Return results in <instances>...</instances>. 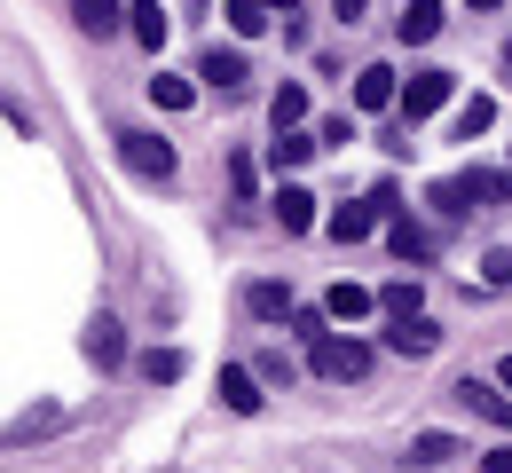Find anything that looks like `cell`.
<instances>
[{
  "instance_id": "21",
  "label": "cell",
  "mask_w": 512,
  "mask_h": 473,
  "mask_svg": "<svg viewBox=\"0 0 512 473\" xmlns=\"http://www.w3.org/2000/svg\"><path fill=\"white\" fill-rule=\"evenodd\" d=\"M449 458H457V442H449V434H418L402 466H449Z\"/></svg>"
},
{
  "instance_id": "20",
  "label": "cell",
  "mask_w": 512,
  "mask_h": 473,
  "mask_svg": "<svg viewBox=\"0 0 512 473\" xmlns=\"http://www.w3.org/2000/svg\"><path fill=\"white\" fill-rule=\"evenodd\" d=\"M150 95H158V111H190V103H197V87H190V79H174V71H158Z\"/></svg>"
},
{
  "instance_id": "9",
  "label": "cell",
  "mask_w": 512,
  "mask_h": 473,
  "mask_svg": "<svg viewBox=\"0 0 512 473\" xmlns=\"http://www.w3.org/2000/svg\"><path fill=\"white\" fill-rule=\"evenodd\" d=\"M386 103H402L394 71H386V64H363V71H355V111H386Z\"/></svg>"
},
{
  "instance_id": "28",
  "label": "cell",
  "mask_w": 512,
  "mask_h": 473,
  "mask_svg": "<svg viewBox=\"0 0 512 473\" xmlns=\"http://www.w3.org/2000/svg\"><path fill=\"white\" fill-rule=\"evenodd\" d=\"M481 269H489V284H512V245H497V253H489Z\"/></svg>"
},
{
  "instance_id": "22",
  "label": "cell",
  "mask_w": 512,
  "mask_h": 473,
  "mask_svg": "<svg viewBox=\"0 0 512 473\" xmlns=\"http://www.w3.org/2000/svg\"><path fill=\"white\" fill-rule=\"evenodd\" d=\"M268 119H276V127H300V119H308V87H276Z\"/></svg>"
},
{
  "instance_id": "13",
  "label": "cell",
  "mask_w": 512,
  "mask_h": 473,
  "mask_svg": "<svg viewBox=\"0 0 512 473\" xmlns=\"http://www.w3.org/2000/svg\"><path fill=\"white\" fill-rule=\"evenodd\" d=\"M221 403L237 410V418H253V410H260V371L229 363V371H221Z\"/></svg>"
},
{
  "instance_id": "25",
  "label": "cell",
  "mask_w": 512,
  "mask_h": 473,
  "mask_svg": "<svg viewBox=\"0 0 512 473\" xmlns=\"http://www.w3.org/2000/svg\"><path fill=\"white\" fill-rule=\"evenodd\" d=\"M434 205H442L449 221H465V213H473V182H465V174H457V182H434Z\"/></svg>"
},
{
  "instance_id": "4",
  "label": "cell",
  "mask_w": 512,
  "mask_h": 473,
  "mask_svg": "<svg viewBox=\"0 0 512 473\" xmlns=\"http://www.w3.org/2000/svg\"><path fill=\"white\" fill-rule=\"evenodd\" d=\"M449 87H457L449 71H410V87H402V119H410V127H418V119H434V111L449 103Z\"/></svg>"
},
{
  "instance_id": "10",
  "label": "cell",
  "mask_w": 512,
  "mask_h": 473,
  "mask_svg": "<svg viewBox=\"0 0 512 473\" xmlns=\"http://www.w3.org/2000/svg\"><path fill=\"white\" fill-rule=\"evenodd\" d=\"M394 32H402V40H410V48H426V40H434V32H442V0H410V8H402V16H394Z\"/></svg>"
},
{
  "instance_id": "15",
  "label": "cell",
  "mask_w": 512,
  "mask_h": 473,
  "mask_svg": "<svg viewBox=\"0 0 512 473\" xmlns=\"http://www.w3.org/2000/svg\"><path fill=\"white\" fill-rule=\"evenodd\" d=\"M197 79L229 95V87H245V56H237V48H205V64H197Z\"/></svg>"
},
{
  "instance_id": "5",
  "label": "cell",
  "mask_w": 512,
  "mask_h": 473,
  "mask_svg": "<svg viewBox=\"0 0 512 473\" xmlns=\"http://www.w3.org/2000/svg\"><path fill=\"white\" fill-rule=\"evenodd\" d=\"M457 403L473 410V418H489V426H505V434H512V387L497 395L489 379H457Z\"/></svg>"
},
{
  "instance_id": "3",
  "label": "cell",
  "mask_w": 512,
  "mask_h": 473,
  "mask_svg": "<svg viewBox=\"0 0 512 473\" xmlns=\"http://www.w3.org/2000/svg\"><path fill=\"white\" fill-rule=\"evenodd\" d=\"M119 158L142 182H174V142H158V135H119Z\"/></svg>"
},
{
  "instance_id": "14",
  "label": "cell",
  "mask_w": 512,
  "mask_h": 473,
  "mask_svg": "<svg viewBox=\"0 0 512 473\" xmlns=\"http://www.w3.org/2000/svg\"><path fill=\"white\" fill-rule=\"evenodd\" d=\"M87 355H95V371H119V363H127V332H119L111 316H95V332H87Z\"/></svg>"
},
{
  "instance_id": "32",
  "label": "cell",
  "mask_w": 512,
  "mask_h": 473,
  "mask_svg": "<svg viewBox=\"0 0 512 473\" xmlns=\"http://www.w3.org/2000/svg\"><path fill=\"white\" fill-rule=\"evenodd\" d=\"M497 387H512V355H505V371H497Z\"/></svg>"
},
{
  "instance_id": "29",
  "label": "cell",
  "mask_w": 512,
  "mask_h": 473,
  "mask_svg": "<svg viewBox=\"0 0 512 473\" xmlns=\"http://www.w3.org/2000/svg\"><path fill=\"white\" fill-rule=\"evenodd\" d=\"M481 466H489V473H512V442H497V450H489Z\"/></svg>"
},
{
  "instance_id": "27",
  "label": "cell",
  "mask_w": 512,
  "mask_h": 473,
  "mask_svg": "<svg viewBox=\"0 0 512 473\" xmlns=\"http://www.w3.org/2000/svg\"><path fill=\"white\" fill-rule=\"evenodd\" d=\"M379 308H386V316H426V308H418V284H386Z\"/></svg>"
},
{
  "instance_id": "11",
  "label": "cell",
  "mask_w": 512,
  "mask_h": 473,
  "mask_svg": "<svg viewBox=\"0 0 512 473\" xmlns=\"http://www.w3.org/2000/svg\"><path fill=\"white\" fill-rule=\"evenodd\" d=\"M386 245H394V261H434V229H418L410 213L386 221Z\"/></svg>"
},
{
  "instance_id": "17",
  "label": "cell",
  "mask_w": 512,
  "mask_h": 473,
  "mask_svg": "<svg viewBox=\"0 0 512 473\" xmlns=\"http://www.w3.org/2000/svg\"><path fill=\"white\" fill-rule=\"evenodd\" d=\"M127 32L158 56V48H166V8H158V0H134V8H127Z\"/></svg>"
},
{
  "instance_id": "24",
  "label": "cell",
  "mask_w": 512,
  "mask_h": 473,
  "mask_svg": "<svg viewBox=\"0 0 512 473\" xmlns=\"http://www.w3.org/2000/svg\"><path fill=\"white\" fill-rule=\"evenodd\" d=\"M465 182H473V205H512V174H481V166H473Z\"/></svg>"
},
{
  "instance_id": "16",
  "label": "cell",
  "mask_w": 512,
  "mask_h": 473,
  "mask_svg": "<svg viewBox=\"0 0 512 473\" xmlns=\"http://www.w3.org/2000/svg\"><path fill=\"white\" fill-rule=\"evenodd\" d=\"M316 150H323V135H300V127H276V142H268V158H276V174H284V166H308Z\"/></svg>"
},
{
  "instance_id": "2",
  "label": "cell",
  "mask_w": 512,
  "mask_h": 473,
  "mask_svg": "<svg viewBox=\"0 0 512 473\" xmlns=\"http://www.w3.org/2000/svg\"><path fill=\"white\" fill-rule=\"evenodd\" d=\"M386 213H394V190H371V198L363 205H339V213H331V237H339V245H363V237H371V229H379Z\"/></svg>"
},
{
  "instance_id": "12",
  "label": "cell",
  "mask_w": 512,
  "mask_h": 473,
  "mask_svg": "<svg viewBox=\"0 0 512 473\" xmlns=\"http://www.w3.org/2000/svg\"><path fill=\"white\" fill-rule=\"evenodd\" d=\"M71 24L95 32V40H111V32L127 24V8H119V0H71Z\"/></svg>"
},
{
  "instance_id": "26",
  "label": "cell",
  "mask_w": 512,
  "mask_h": 473,
  "mask_svg": "<svg viewBox=\"0 0 512 473\" xmlns=\"http://www.w3.org/2000/svg\"><path fill=\"white\" fill-rule=\"evenodd\" d=\"M229 32H237V40L268 32V8H260V0H229Z\"/></svg>"
},
{
  "instance_id": "30",
  "label": "cell",
  "mask_w": 512,
  "mask_h": 473,
  "mask_svg": "<svg viewBox=\"0 0 512 473\" xmlns=\"http://www.w3.org/2000/svg\"><path fill=\"white\" fill-rule=\"evenodd\" d=\"M331 16H339V24H355V16H363V0H331Z\"/></svg>"
},
{
  "instance_id": "18",
  "label": "cell",
  "mask_w": 512,
  "mask_h": 473,
  "mask_svg": "<svg viewBox=\"0 0 512 473\" xmlns=\"http://www.w3.org/2000/svg\"><path fill=\"white\" fill-rule=\"evenodd\" d=\"M245 308H253L260 324H284V316H300V308H292V284H253V292H245Z\"/></svg>"
},
{
  "instance_id": "6",
  "label": "cell",
  "mask_w": 512,
  "mask_h": 473,
  "mask_svg": "<svg viewBox=\"0 0 512 473\" xmlns=\"http://www.w3.org/2000/svg\"><path fill=\"white\" fill-rule=\"evenodd\" d=\"M386 347L418 363V355H434V347H442V324H434V316H394V332H386Z\"/></svg>"
},
{
  "instance_id": "23",
  "label": "cell",
  "mask_w": 512,
  "mask_h": 473,
  "mask_svg": "<svg viewBox=\"0 0 512 473\" xmlns=\"http://www.w3.org/2000/svg\"><path fill=\"white\" fill-rule=\"evenodd\" d=\"M142 379H150V387H174V379H182V355H174V347H150V355H142Z\"/></svg>"
},
{
  "instance_id": "31",
  "label": "cell",
  "mask_w": 512,
  "mask_h": 473,
  "mask_svg": "<svg viewBox=\"0 0 512 473\" xmlns=\"http://www.w3.org/2000/svg\"><path fill=\"white\" fill-rule=\"evenodd\" d=\"M260 8H276V16H292V8H300V0H260Z\"/></svg>"
},
{
  "instance_id": "33",
  "label": "cell",
  "mask_w": 512,
  "mask_h": 473,
  "mask_svg": "<svg viewBox=\"0 0 512 473\" xmlns=\"http://www.w3.org/2000/svg\"><path fill=\"white\" fill-rule=\"evenodd\" d=\"M465 8H505V0H465Z\"/></svg>"
},
{
  "instance_id": "19",
  "label": "cell",
  "mask_w": 512,
  "mask_h": 473,
  "mask_svg": "<svg viewBox=\"0 0 512 473\" xmlns=\"http://www.w3.org/2000/svg\"><path fill=\"white\" fill-rule=\"evenodd\" d=\"M489 127H497V103H489V95H473V103H457V142L489 135Z\"/></svg>"
},
{
  "instance_id": "8",
  "label": "cell",
  "mask_w": 512,
  "mask_h": 473,
  "mask_svg": "<svg viewBox=\"0 0 512 473\" xmlns=\"http://www.w3.org/2000/svg\"><path fill=\"white\" fill-rule=\"evenodd\" d=\"M323 308H331V324H363V316L379 308V292H363V284H347V276H339V284L323 292Z\"/></svg>"
},
{
  "instance_id": "1",
  "label": "cell",
  "mask_w": 512,
  "mask_h": 473,
  "mask_svg": "<svg viewBox=\"0 0 512 473\" xmlns=\"http://www.w3.org/2000/svg\"><path fill=\"white\" fill-rule=\"evenodd\" d=\"M308 363H316V379H363L371 371V347L363 339H339V332H323V339H308Z\"/></svg>"
},
{
  "instance_id": "7",
  "label": "cell",
  "mask_w": 512,
  "mask_h": 473,
  "mask_svg": "<svg viewBox=\"0 0 512 473\" xmlns=\"http://www.w3.org/2000/svg\"><path fill=\"white\" fill-rule=\"evenodd\" d=\"M276 221H284V229H292V237H308V229H316V190H300V182H284V190H276Z\"/></svg>"
}]
</instances>
